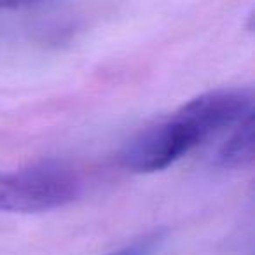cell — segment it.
Listing matches in <instances>:
<instances>
[{
    "mask_svg": "<svg viewBox=\"0 0 255 255\" xmlns=\"http://www.w3.org/2000/svg\"><path fill=\"white\" fill-rule=\"evenodd\" d=\"M206 138L198 123L180 107L170 119L135 136L119 154V161L135 173H154L166 170Z\"/></svg>",
    "mask_w": 255,
    "mask_h": 255,
    "instance_id": "obj_2",
    "label": "cell"
},
{
    "mask_svg": "<svg viewBox=\"0 0 255 255\" xmlns=\"http://www.w3.org/2000/svg\"><path fill=\"white\" fill-rule=\"evenodd\" d=\"M234 131L219 147L213 164L222 170H240L247 168L254 161L255 150V119L254 110L234 124Z\"/></svg>",
    "mask_w": 255,
    "mask_h": 255,
    "instance_id": "obj_3",
    "label": "cell"
},
{
    "mask_svg": "<svg viewBox=\"0 0 255 255\" xmlns=\"http://www.w3.org/2000/svg\"><path fill=\"white\" fill-rule=\"evenodd\" d=\"M81 192L77 175L54 161L0 173V212L39 213L63 208Z\"/></svg>",
    "mask_w": 255,
    "mask_h": 255,
    "instance_id": "obj_1",
    "label": "cell"
},
{
    "mask_svg": "<svg viewBox=\"0 0 255 255\" xmlns=\"http://www.w3.org/2000/svg\"><path fill=\"white\" fill-rule=\"evenodd\" d=\"M164 240H166V231L157 229L149 234H143L142 238L135 240L133 243L126 245V247L119 248V250L112 252L109 255H154L159 250L161 245L164 243Z\"/></svg>",
    "mask_w": 255,
    "mask_h": 255,
    "instance_id": "obj_4",
    "label": "cell"
},
{
    "mask_svg": "<svg viewBox=\"0 0 255 255\" xmlns=\"http://www.w3.org/2000/svg\"><path fill=\"white\" fill-rule=\"evenodd\" d=\"M37 2L39 0H0V11H14V9L28 7Z\"/></svg>",
    "mask_w": 255,
    "mask_h": 255,
    "instance_id": "obj_5",
    "label": "cell"
}]
</instances>
